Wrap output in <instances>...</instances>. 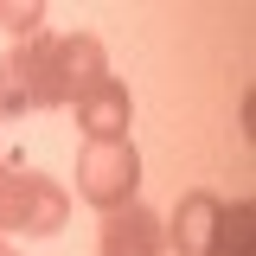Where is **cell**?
Returning a JSON list of instances; mask_svg holds the SVG:
<instances>
[{"label":"cell","mask_w":256,"mask_h":256,"mask_svg":"<svg viewBox=\"0 0 256 256\" xmlns=\"http://www.w3.org/2000/svg\"><path fill=\"white\" fill-rule=\"evenodd\" d=\"M38 109H64V90H58V32L13 38V52L0 58V116H38Z\"/></svg>","instance_id":"6da1fadb"},{"label":"cell","mask_w":256,"mask_h":256,"mask_svg":"<svg viewBox=\"0 0 256 256\" xmlns=\"http://www.w3.org/2000/svg\"><path fill=\"white\" fill-rule=\"evenodd\" d=\"M70 218V192L45 173H32L26 160H0V230H26V237H58Z\"/></svg>","instance_id":"7a4b0ae2"},{"label":"cell","mask_w":256,"mask_h":256,"mask_svg":"<svg viewBox=\"0 0 256 256\" xmlns=\"http://www.w3.org/2000/svg\"><path fill=\"white\" fill-rule=\"evenodd\" d=\"M141 192V154L134 141H84L77 148V198L96 212H122Z\"/></svg>","instance_id":"3957f363"},{"label":"cell","mask_w":256,"mask_h":256,"mask_svg":"<svg viewBox=\"0 0 256 256\" xmlns=\"http://www.w3.org/2000/svg\"><path fill=\"white\" fill-rule=\"evenodd\" d=\"M96 256H166L160 212H148V205L102 212V250H96Z\"/></svg>","instance_id":"277c9868"},{"label":"cell","mask_w":256,"mask_h":256,"mask_svg":"<svg viewBox=\"0 0 256 256\" xmlns=\"http://www.w3.org/2000/svg\"><path fill=\"white\" fill-rule=\"evenodd\" d=\"M77 128H84V141H128V122H134V102L116 77H102L96 90H84L77 102Z\"/></svg>","instance_id":"5b68a950"},{"label":"cell","mask_w":256,"mask_h":256,"mask_svg":"<svg viewBox=\"0 0 256 256\" xmlns=\"http://www.w3.org/2000/svg\"><path fill=\"white\" fill-rule=\"evenodd\" d=\"M212 218H218V192H205V186L180 192L173 218H160V230H166V250H180V256H205V237H212Z\"/></svg>","instance_id":"8992f818"},{"label":"cell","mask_w":256,"mask_h":256,"mask_svg":"<svg viewBox=\"0 0 256 256\" xmlns=\"http://www.w3.org/2000/svg\"><path fill=\"white\" fill-rule=\"evenodd\" d=\"M102 77H109L102 38H90V32H70V38H58V90H64V109H70L84 90H96Z\"/></svg>","instance_id":"52a82bcc"},{"label":"cell","mask_w":256,"mask_h":256,"mask_svg":"<svg viewBox=\"0 0 256 256\" xmlns=\"http://www.w3.org/2000/svg\"><path fill=\"white\" fill-rule=\"evenodd\" d=\"M205 256H256V205L250 198H218Z\"/></svg>","instance_id":"ba28073f"},{"label":"cell","mask_w":256,"mask_h":256,"mask_svg":"<svg viewBox=\"0 0 256 256\" xmlns=\"http://www.w3.org/2000/svg\"><path fill=\"white\" fill-rule=\"evenodd\" d=\"M45 6L52 0H0V26L13 38H32V32H45Z\"/></svg>","instance_id":"9c48e42d"},{"label":"cell","mask_w":256,"mask_h":256,"mask_svg":"<svg viewBox=\"0 0 256 256\" xmlns=\"http://www.w3.org/2000/svg\"><path fill=\"white\" fill-rule=\"evenodd\" d=\"M0 256H20V250H6V244H0Z\"/></svg>","instance_id":"30bf717a"}]
</instances>
